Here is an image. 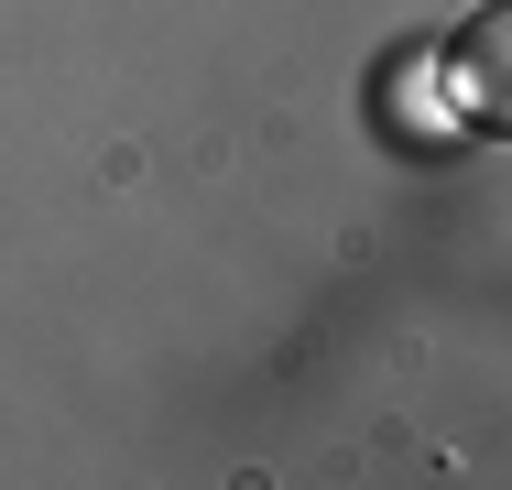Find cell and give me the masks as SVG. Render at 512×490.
I'll use <instances>...</instances> for the list:
<instances>
[{
	"instance_id": "obj_1",
	"label": "cell",
	"mask_w": 512,
	"mask_h": 490,
	"mask_svg": "<svg viewBox=\"0 0 512 490\" xmlns=\"http://www.w3.org/2000/svg\"><path fill=\"white\" fill-rule=\"evenodd\" d=\"M502 11H480V22H469V120H480V131H502Z\"/></svg>"
}]
</instances>
